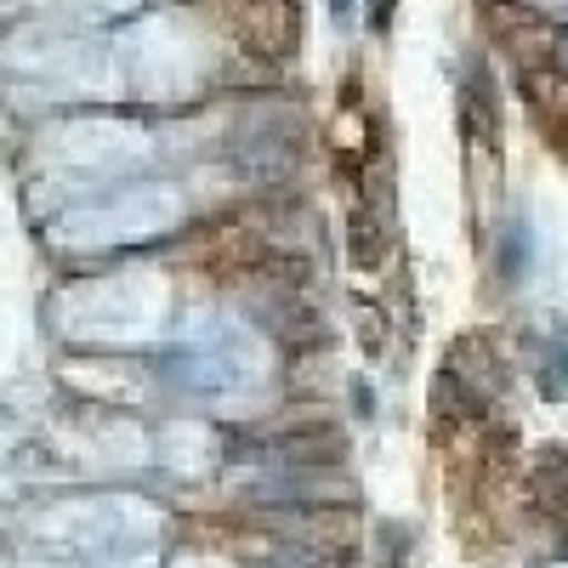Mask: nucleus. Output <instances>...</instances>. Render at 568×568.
Returning a JSON list of instances; mask_svg holds the SVG:
<instances>
[{
  "label": "nucleus",
  "mask_w": 568,
  "mask_h": 568,
  "mask_svg": "<svg viewBox=\"0 0 568 568\" xmlns=\"http://www.w3.org/2000/svg\"><path fill=\"white\" fill-rule=\"evenodd\" d=\"M387 18H393V0H375V29H387Z\"/></svg>",
  "instance_id": "f257e3e1"
}]
</instances>
